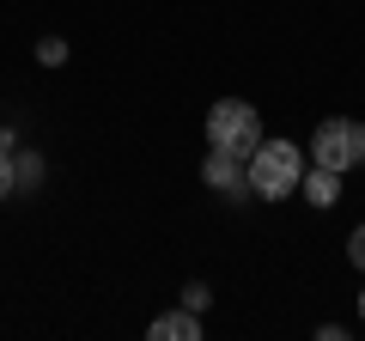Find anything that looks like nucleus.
Wrapping results in <instances>:
<instances>
[{"mask_svg":"<svg viewBox=\"0 0 365 341\" xmlns=\"http://www.w3.org/2000/svg\"><path fill=\"white\" fill-rule=\"evenodd\" d=\"M311 165H329V170L365 165V122L323 116V122H317V134H311Z\"/></svg>","mask_w":365,"mask_h":341,"instance_id":"nucleus-3","label":"nucleus"},{"mask_svg":"<svg viewBox=\"0 0 365 341\" xmlns=\"http://www.w3.org/2000/svg\"><path fill=\"white\" fill-rule=\"evenodd\" d=\"M299 195L311 201V208H335V201H341V170H329V165H304Z\"/></svg>","mask_w":365,"mask_h":341,"instance_id":"nucleus-5","label":"nucleus"},{"mask_svg":"<svg viewBox=\"0 0 365 341\" xmlns=\"http://www.w3.org/2000/svg\"><path fill=\"white\" fill-rule=\"evenodd\" d=\"M13 195V146H0V201Z\"/></svg>","mask_w":365,"mask_h":341,"instance_id":"nucleus-11","label":"nucleus"},{"mask_svg":"<svg viewBox=\"0 0 365 341\" xmlns=\"http://www.w3.org/2000/svg\"><path fill=\"white\" fill-rule=\"evenodd\" d=\"M182 305H189V311L201 317V311H207V305H213V292L201 287V280H189V287H182Z\"/></svg>","mask_w":365,"mask_h":341,"instance_id":"nucleus-9","label":"nucleus"},{"mask_svg":"<svg viewBox=\"0 0 365 341\" xmlns=\"http://www.w3.org/2000/svg\"><path fill=\"white\" fill-rule=\"evenodd\" d=\"M359 323H365V287H359Z\"/></svg>","mask_w":365,"mask_h":341,"instance_id":"nucleus-12","label":"nucleus"},{"mask_svg":"<svg viewBox=\"0 0 365 341\" xmlns=\"http://www.w3.org/2000/svg\"><path fill=\"white\" fill-rule=\"evenodd\" d=\"M43 177H49L43 153H25V146H19V153H13V195H19V189H37Z\"/></svg>","mask_w":365,"mask_h":341,"instance_id":"nucleus-7","label":"nucleus"},{"mask_svg":"<svg viewBox=\"0 0 365 341\" xmlns=\"http://www.w3.org/2000/svg\"><path fill=\"white\" fill-rule=\"evenodd\" d=\"M37 61H43V67H61V61H67V43H61V37H43V43H37Z\"/></svg>","mask_w":365,"mask_h":341,"instance_id":"nucleus-8","label":"nucleus"},{"mask_svg":"<svg viewBox=\"0 0 365 341\" xmlns=\"http://www.w3.org/2000/svg\"><path fill=\"white\" fill-rule=\"evenodd\" d=\"M153 341H201V317L189 311V305H177V311L153 317V329H146Z\"/></svg>","mask_w":365,"mask_h":341,"instance_id":"nucleus-6","label":"nucleus"},{"mask_svg":"<svg viewBox=\"0 0 365 341\" xmlns=\"http://www.w3.org/2000/svg\"><path fill=\"white\" fill-rule=\"evenodd\" d=\"M201 183H207L213 195L244 201V195H250V158H244V153H220V146H207V158H201Z\"/></svg>","mask_w":365,"mask_h":341,"instance_id":"nucleus-4","label":"nucleus"},{"mask_svg":"<svg viewBox=\"0 0 365 341\" xmlns=\"http://www.w3.org/2000/svg\"><path fill=\"white\" fill-rule=\"evenodd\" d=\"M347 263L365 275V225H353V238H347Z\"/></svg>","mask_w":365,"mask_h":341,"instance_id":"nucleus-10","label":"nucleus"},{"mask_svg":"<svg viewBox=\"0 0 365 341\" xmlns=\"http://www.w3.org/2000/svg\"><path fill=\"white\" fill-rule=\"evenodd\" d=\"M299 183H304V146L299 141H268L262 134V146L250 153V195H262V201H280V195H299Z\"/></svg>","mask_w":365,"mask_h":341,"instance_id":"nucleus-1","label":"nucleus"},{"mask_svg":"<svg viewBox=\"0 0 365 341\" xmlns=\"http://www.w3.org/2000/svg\"><path fill=\"white\" fill-rule=\"evenodd\" d=\"M207 146L250 158L262 146V110L250 104V98H220V104L207 110Z\"/></svg>","mask_w":365,"mask_h":341,"instance_id":"nucleus-2","label":"nucleus"}]
</instances>
